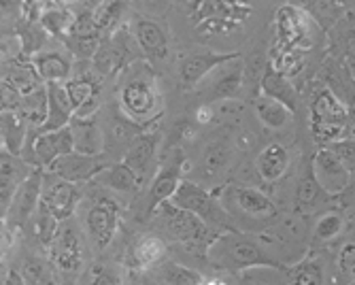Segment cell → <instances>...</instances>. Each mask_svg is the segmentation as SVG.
Masks as SVG:
<instances>
[{
  "label": "cell",
  "instance_id": "obj_1",
  "mask_svg": "<svg viewBox=\"0 0 355 285\" xmlns=\"http://www.w3.org/2000/svg\"><path fill=\"white\" fill-rule=\"evenodd\" d=\"M207 256L211 258L213 264L230 273L260 268V266L283 270V264L277 258H272L268 251H264L260 245L243 236L241 232H221L211 243Z\"/></svg>",
  "mask_w": 355,
  "mask_h": 285
},
{
  "label": "cell",
  "instance_id": "obj_2",
  "mask_svg": "<svg viewBox=\"0 0 355 285\" xmlns=\"http://www.w3.org/2000/svg\"><path fill=\"white\" fill-rule=\"evenodd\" d=\"M171 205L189 211L193 215H198L205 224L211 230H223V232H236L234 228V219L230 217V213L225 211V207H221L215 200V194L207 192L205 187H200L198 183H193L189 179H183L177 194L173 196Z\"/></svg>",
  "mask_w": 355,
  "mask_h": 285
},
{
  "label": "cell",
  "instance_id": "obj_3",
  "mask_svg": "<svg viewBox=\"0 0 355 285\" xmlns=\"http://www.w3.org/2000/svg\"><path fill=\"white\" fill-rule=\"evenodd\" d=\"M162 219H164L166 230L177 239V243H181L183 247L191 251H209L211 243L219 236L198 215L183 211L171 202L162 207Z\"/></svg>",
  "mask_w": 355,
  "mask_h": 285
},
{
  "label": "cell",
  "instance_id": "obj_4",
  "mask_svg": "<svg viewBox=\"0 0 355 285\" xmlns=\"http://www.w3.org/2000/svg\"><path fill=\"white\" fill-rule=\"evenodd\" d=\"M119 103H121V111L130 121L135 123H141L145 119L155 121L157 119L155 117L157 92H155L151 73H145V75L137 73L125 85H121Z\"/></svg>",
  "mask_w": 355,
  "mask_h": 285
},
{
  "label": "cell",
  "instance_id": "obj_5",
  "mask_svg": "<svg viewBox=\"0 0 355 285\" xmlns=\"http://www.w3.org/2000/svg\"><path fill=\"white\" fill-rule=\"evenodd\" d=\"M30 153L26 157V164L35 166V169H49L58 157L69 155L75 151V141L71 128H64L58 132H37L30 130L28 143L24 147V153ZM21 153V155H24Z\"/></svg>",
  "mask_w": 355,
  "mask_h": 285
},
{
  "label": "cell",
  "instance_id": "obj_6",
  "mask_svg": "<svg viewBox=\"0 0 355 285\" xmlns=\"http://www.w3.org/2000/svg\"><path fill=\"white\" fill-rule=\"evenodd\" d=\"M183 169H185V155L181 149H175L162 162L155 179L149 185L147 207H145L147 215L155 213L157 209H162L166 202L173 200V196L177 194V189L183 181Z\"/></svg>",
  "mask_w": 355,
  "mask_h": 285
},
{
  "label": "cell",
  "instance_id": "obj_7",
  "mask_svg": "<svg viewBox=\"0 0 355 285\" xmlns=\"http://www.w3.org/2000/svg\"><path fill=\"white\" fill-rule=\"evenodd\" d=\"M47 253L58 270H62V273L79 270L81 260H83V247H81L79 230L71 224V219L60 224V230H58Z\"/></svg>",
  "mask_w": 355,
  "mask_h": 285
},
{
  "label": "cell",
  "instance_id": "obj_8",
  "mask_svg": "<svg viewBox=\"0 0 355 285\" xmlns=\"http://www.w3.org/2000/svg\"><path fill=\"white\" fill-rule=\"evenodd\" d=\"M81 192L77 183H69L60 177H47L43 185V198L41 205L47 207V211L58 219V221H69L79 205Z\"/></svg>",
  "mask_w": 355,
  "mask_h": 285
},
{
  "label": "cell",
  "instance_id": "obj_9",
  "mask_svg": "<svg viewBox=\"0 0 355 285\" xmlns=\"http://www.w3.org/2000/svg\"><path fill=\"white\" fill-rule=\"evenodd\" d=\"M107 166V162L103 160V155H83V153H69L62 155L49 166V173L69 181V183H81V181H89L94 177H98Z\"/></svg>",
  "mask_w": 355,
  "mask_h": 285
},
{
  "label": "cell",
  "instance_id": "obj_10",
  "mask_svg": "<svg viewBox=\"0 0 355 285\" xmlns=\"http://www.w3.org/2000/svg\"><path fill=\"white\" fill-rule=\"evenodd\" d=\"M43 185H45V177H43L41 169H35L30 173V177L21 183V187L17 189L13 205L7 213L9 224L24 226L30 219V215L37 213V209L41 207V198H43Z\"/></svg>",
  "mask_w": 355,
  "mask_h": 285
},
{
  "label": "cell",
  "instance_id": "obj_11",
  "mask_svg": "<svg viewBox=\"0 0 355 285\" xmlns=\"http://www.w3.org/2000/svg\"><path fill=\"white\" fill-rule=\"evenodd\" d=\"M313 175L315 179L319 181V185L324 187V192L328 196H338L343 194L347 185H349V171L343 166V162L338 160V157L328 149H319L313 157Z\"/></svg>",
  "mask_w": 355,
  "mask_h": 285
},
{
  "label": "cell",
  "instance_id": "obj_12",
  "mask_svg": "<svg viewBox=\"0 0 355 285\" xmlns=\"http://www.w3.org/2000/svg\"><path fill=\"white\" fill-rule=\"evenodd\" d=\"M236 58H241L239 51H228V53L202 51V53L187 55L179 67V81L183 87H193L196 83H200L207 75H211L215 69L228 64V62H232Z\"/></svg>",
  "mask_w": 355,
  "mask_h": 285
},
{
  "label": "cell",
  "instance_id": "obj_13",
  "mask_svg": "<svg viewBox=\"0 0 355 285\" xmlns=\"http://www.w3.org/2000/svg\"><path fill=\"white\" fill-rule=\"evenodd\" d=\"M85 226H87V232H89L94 245L98 249H105L113 241V236L119 228V207L107 198L98 200L89 209V213L85 217Z\"/></svg>",
  "mask_w": 355,
  "mask_h": 285
},
{
  "label": "cell",
  "instance_id": "obj_14",
  "mask_svg": "<svg viewBox=\"0 0 355 285\" xmlns=\"http://www.w3.org/2000/svg\"><path fill=\"white\" fill-rule=\"evenodd\" d=\"M32 171L35 169H30L17 155H11L7 151H3V155H0V213H3V219L7 217L13 205L17 189L30 177Z\"/></svg>",
  "mask_w": 355,
  "mask_h": 285
},
{
  "label": "cell",
  "instance_id": "obj_15",
  "mask_svg": "<svg viewBox=\"0 0 355 285\" xmlns=\"http://www.w3.org/2000/svg\"><path fill=\"white\" fill-rule=\"evenodd\" d=\"M128 62H130V39L119 30V33H115L107 41H101V47L96 51L92 64H94L96 73L109 77V75L125 69Z\"/></svg>",
  "mask_w": 355,
  "mask_h": 285
},
{
  "label": "cell",
  "instance_id": "obj_16",
  "mask_svg": "<svg viewBox=\"0 0 355 285\" xmlns=\"http://www.w3.org/2000/svg\"><path fill=\"white\" fill-rule=\"evenodd\" d=\"M324 81L326 89L347 107H355V77L349 69V62L330 55L324 64Z\"/></svg>",
  "mask_w": 355,
  "mask_h": 285
},
{
  "label": "cell",
  "instance_id": "obj_17",
  "mask_svg": "<svg viewBox=\"0 0 355 285\" xmlns=\"http://www.w3.org/2000/svg\"><path fill=\"white\" fill-rule=\"evenodd\" d=\"M225 205L236 207L241 213L249 217L270 219L277 215V205L255 187H230L225 192Z\"/></svg>",
  "mask_w": 355,
  "mask_h": 285
},
{
  "label": "cell",
  "instance_id": "obj_18",
  "mask_svg": "<svg viewBox=\"0 0 355 285\" xmlns=\"http://www.w3.org/2000/svg\"><path fill=\"white\" fill-rule=\"evenodd\" d=\"M47 98H49V111L47 121L39 132H58L69 128L75 119V109L69 98L67 83H47Z\"/></svg>",
  "mask_w": 355,
  "mask_h": 285
},
{
  "label": "cell",
  "instance_id": "obj_19",
  "mask_svg": "<svg viewBox=\"0 0 355 285\" xmlns=\"http://www.w3.org/2000/svg\"><path fill=\"white\" fill-rule=\"evenodd\" d=\"M135 39L143 53L151 60H164L168 53V37L164 28L153 19L137 17L135 19Z\"/></svg>",
  "mask_w": 355,
  "mask_h": 285
},
{
  "label": "cell",
  "instance_id": "obj_20",
  "mask_svg": "<svg viewBox=\"0 0 355 285\" xmlns=\"http://www.w3.org/2000/svg\"><path fill=\"white\" fill-rule=\"evenodd\" d=\"M71 132H73V141H75V151L83 153V155H103L105 147H107V137L101 128V123L94 117L89 119H79L75 117L71 121Z\"/></svg>",
  "mask_w": 355,
  "mask_h": 285
},
{
  "label": "cell",
  "instance_id": "obj_21",
  "mask_svg": "<svg viewBox=\"0 0 355 285\" xmlns=\"http://www.w3.org/2000/svg\"><path fill=\"white\" fill-rule=\"evenodd\" d=\"M157 132L155 130H145L141 132L130 145L125 147L123 153V164L130 166L141 179L149 173L153 157H155V147H157Z\"/></svg>",
  "mask_w": 355,
  "mask_h": 285
},
{
  "label": "cell",
  "instance_id": "obj_22",
  "mask_svg": "<svg viewBox=\"0 0 355 285\" xmlns=\"http://www.w3.org/2000/svg\"><path fill=\"white\" fill-rule=\"evenodd\" d=\"M328 49H330V55L334 58H340L345 62H355V13L353 9H347L345 15L328 33Z\"/></svg>",
  "mask_w": 355,
  "mask_h": 285
},
{
  "label": "cell",
  "instance_id": "obj_23",
  "mask_svg": "<svg viewBox=\"0 0 355 285\" xmlns=\"http://www.w3.org/2000/svg\"><path fill=\"white\" fill-rule=\"evenodd\" d=\"M67 92L75 109V117L89 119L98 109V87L89 77H75L67 81Z\"/></svg>",
  "mask_w": 355,
  "mask_h": 285
},
{
  "label": "cell",
  "instance_id": "obj_24",
  "mask_svg": "<svg viewBox=\"0 0 355 285\" xmlns=\"http://www.w3.org/2000/svg\"><path fill=\"white\" fill-rule=\"evenodd\" d=\"M260 87H262V94L281 105H285L289 111H296V89L292 85V81H289L283 73H279L272 64H266L264 67V73H262V79H260Z\"/></svg>",
  "mask_w": 355,
  "mask_h": 285
},
{
  "label": "cell",
  "instance_id": "obj_25",
  "mask_svg": "<svg viewBox=\"0 0 355 285\" xmlns=\"http://www.w3.org/2000/svg\"><path fill=\"white\" fill-rule=\"evenodd\" d=\"M32 64L39 71L41 79L45 83H64L71 81L73 73V60L71 55L62 51H45L32 58Z\"/></svg>",
  "mask_w": 355,
  "mask_h": 285
},
{
  "label": "cell",
  "instance_id": "obj_26",
  "mask_svg": "<svg viewBox=\"0 0 355 285\" xmlns=\"http://www.w3.org/2000/svg\"><path fill=\"white\" fill-rule=\"evenodd\" d=\"M3 81L11 83L15 89H19L24 96L45 87L47 83L41 79L39 71L32 64V60H13L7 62V67L3 69Z\"/></svg>",
  "mask_w": 355,
  "mask_h": 285
},
{
  "label": "cell",
  "instance_id": "obj_27",
  "mask_svg": "<svg viewBox=\"0 0 355 285\" xmlns=\"http://www.w3.org/2000/svg\"><path fill=\"white\" fill-rule=\"evenodd\" d=\"M243 62L241 58L228 62L221 73L215 77L213 85H211V94H209V101H230V98H239L241 87H243Z\"/></svg>",
  "mask_w": 355,
  "mask_h": 285
},
{
  "label": "cell",
  "instance_id": "obj_28",
  "mask_svg": "<svg viewBox=\"0 0 355 285\" xmlns=\"http://www.w3.org/2000/svg\"><path fill=\"white\" fill-rule=\"evenodd\" d=\"M347 111L349 109L334 96V94H330L324 87L311 105V121L313 123H338L347 128Z\"/></svg>",
  "mask_w": 355,
  "mask_h": 285
},
{
  "label": "cell",
  "instance_id": "obj_29",
  "mask_svg": "<svg viewBox=\"0 0 355 285\" xmlns=\"http://www.w3.org/2000/svg\"><path fill=\"white\" fill-rule=\"evenodd\" d=\"M287 166H289V153L279 143H270L257 155V173H260L262 181L266 183L279 181L285 175Z\"/></svg>",
  "mask_w": 355,
  "mask_h": 285
},
{
  "label": "cell",
  "instance_id": "obj_30",
  "mask_svg": "<svg viewBox=\"0 0 355 285\" xmlns=\"http://www.w3.org/2000/svg\"><path fill=\"white\" fill-rule=\"evenodd\" d=\"M164 256H166L164 241L159 236H153V234H145V236L137 239L132 249H130L132 264L141 270H147V268L159 264Z\"/></svg>",
  "mask_w": 355,
  "mask_h": 285
},
{
  "label": "cell",
  "instance_id": "obj_31",
  "mask_svg": "<svg viewBox=\"0 0 355 285\" xmlns=\"http://www.w3.org/2000/svg\"><path fill=\"white\" fill-rule=\"evenodd\" d=\"M47 111H49V98H47V85L28 94L21 101V107L17 109V115L30 126V130H41L47 121Z\"/></svg>",
  "mask_w": 355,
  "mask_h": 285
},
{
  "label": "cell",
  "instance_id": "obj_32",
  "mask_svg": "<svg viewBox=\"0 0 355 285\" xmlns=\"http://www.w3.org/2000/svg\"><path fill=\"white\" fill-rule=\"evenodd\" d=\"M30 137V126L17 113H3V151L21 157Z\"/></svg>",
  "mask_w": 355,
  "mask_h": 285
},
{
  "label": "cell",
  "instance_id": "obj_33",
  "mask_svg": "<svg viewBox=\"0 0 355 285\" xmlns=\"http://www.w3.org/2000/svg\"><path fill=\"white\" fill-rule=\"evenodd\" d=\"M103 185H107L109 189H115V192H135L141 185V177L123 162H117V164H111L109 169H105L98 177Z\"/></svg>",
  "mask_w": 355,
  "mask_h": 285
},
{
  "label": "cell",
  "instance_id": "obj_34",
  "mask_svg": "<svg viewBox=\"0 0 355 285\" xmlns=\"http://www.w3.org/2000/svg\"><path fill=\"white\" fill-rule=\"evenodd\" d=\"M41 28L45 30V33L53 35V37H69L71 28H73V21H75V15L69 7H47L43 9L41 13Z\"/></svg>",
  "mask_w": 355,
  "mask_h": 285
},
{
  "label": "cell",
  "instance_id": "obj_35",
  "mask_svg": "<svg viewBox=\"0 0 355 285\" xmlns=\"http://www.w3.org/2000/svg\"><path fill=\"white\" fill-rule=\"evenodd\" d=\"M253 107H255V115L260 117V121L264 126H268V128H283L289 115H292V111H289L285 105L264 96V94H260V96L255 98Z\"/></svg>",
  "mask_w": 355,
  "mask_h": 285
},
{
  "label": "cell",
  "instance_id": "obj_36",
  "mask_svg": "<svg viewBox=\"0 0 355 285\" xmlns=\"http://www.w3.org/2000/svg\"><path fill=\"white\" fill-rule=\"evenodd\" d=\"M230 162V147L221 143V141H215L211 143L205 153H202V160H200V173L207 177V179H213L217 177L225 166Z\"/></svg>",
  "mask_w": 355,
  "mask_h": 285
},
{
  "label": "cell",
  "instance_id": "obj_37",
  "mask_svg": "<svg viewBox=\"0 0 355 285\" xmlns=\"http://www.w3.org/2000/svg\"><path fill=\"white\" fill-rule=\"evenodd\" d=\"M157 273H159L157 281L162 285H202L205 283L200 273L191 270L183 264H177V262L159 264Z\"/></svg>",
  "mask_w": 355,
  "mask_h": 285
},
{
  "label": "cell",
  "instance_id": "obj_38",
  "mask_svg": "<svg viewBox=\"0 0 355 285\" xmlns=\"http://www.w3.org/2000/svg\"><path fill=\"white\" fill-rule=\"evenodd\" d=\"M321 198H328V194L324 192V187L319 185V181L315 179L313 175V169L300 179L298 183V189H296V205L302 209V211H313Z\"/></svg>",
  "mask_w": 355,
  "mask_h": 285
},
{
  "label": "cell",
  "instance_id": "obj_39",
  "mask_svg": "<svg viewBox=\"0 0 355 285\" xmlns=\"http://www.w3.org/2000/svg\"><path fill=\"white\" fill-rule=\"evenodd\" d=\"M101 30L94 21V15L92 11H83L79 15H75V21H73V28L69 33V39L71 41H79V43H101Z\"/></svg>",
  "mask_w": 355,
  "mask_h": 285
},
{
  "label": "cell",
  "instance_id": "obj_40",
  "mask_svg": "<svg viewBox=\"0 0 355 285\" xmlns=\"http://www.w3.org/2000/svg\"><path fill=\"white\" fill-rule=\"evenodd\" d=\"M35 215H37V219H35V234H37L41 247H43L45 251H49V247H51V243H53V239H55V234H58V230H60V224H62V221H58V219L47 211V207H43V205L37 209Z\"/></svg>",
  "mask_w": 355,
  "mask_h": 285
},
{
  "label": "cell",
  "instance_id": "obj_41",
  "mask_svg": "<svg viewBox=\"0 0 355 285\" xmlns=\"http://www.w3.org/2000/svg\"><path fill=\"white\" fill-rule=\"evenodd\" d=\"M306 13L321 26L326 28L328 33L336 26V21L345 15V7L336 5V3H313V5H304Z\"/></svg>",
  "mask_w": 355,
  "mask_h": 285
},
{
  "label": "cell",
  "instance_id": "obj_42",
  "mask_svg": "<svg viewBox=\"0 0 355 285\" xmlns=\"http://www.w3.org/2000/svg\"><path fill=\"white\" fill-rule=\"evenodd\" d=\"M292 285H324V270L317 260H302L289 270Z\"/></svg>",
  "mask_w": 355,
  "mask_h": 285
},
{
  "label": "cell",
  "instance_id": "obj_43",
  "mask_svg": "<svg viewBox=\"0 0 355 285\" xmlns=\"http://www.w3.org/2000/svg\"><path fill=\"white\" fill-rule=\"evenodd\" d=\"M21 279L24 285H55L51 270L35 258H28L21 266Z\"/></svg>",
  "mask_w": 355,
  "mask_h": 285
},
{
  "label": "cell",
  "instance_id": "obj_44",
  "mask_svg": "<svg viewBox=\"0 0 355 285\" xmlns=\"http://www.w3.org/2000/svg\"><path fill=\"white\" fill-rule=\"evenodd\" d=\"M121 13H123L121 3H101L92 11L94 21H96V26H98L101 33H109V30H113Z\"/></svg>",
  "mask_w": 355,
  "mask_h": 285
},
{
  "label": "cell",
  "instance_id": "obj_45",
  "mask_svg": "<svg viewBox=\"0 0 355 285\" xmlns=\"http://www.w3.org/2000/svg\"><path fill=\"white\" fill-rule=\"evenodd\" d=\"M343 226H345V221H343V217L338 213L321 215V219L317 221V226H315V241L317 243H326V241L336 239L343 232Z\"/></svg>",
  "mask_w": 355,
  "mask_h": 285
},
{
  "label": "cell",
  "instance_id": "obj_46",
  "mask_svg": "<svg viewBox=\"0 0 355 285\" xmlns=\"http://www.w3.org/2000/svg\"><path fill=\"white\" fill-rule=\"evenodd\" d=\"M328 149L338 157L349 173H355V141L353 139H343L338 143H332Z\"/></svg>",
  "mask_w": 355,
  "mask_h": 285
},
{
  "label": "cell",
  "instance_id": "obj_47",
  "mask_svg": "<svg viewBox=\"0 0 355 285\" xmlns=\"http://www.w3.org/2000/svg\"><path fill=\"white\" fill-rule=\"evenodd\" d=\"M89 285H121V279L115 266L96 264L89 273Z\"/></svg>",
  "mask_w": 355,
  "mask_h": 285
},
{
  "label": "cell",
  "instance_id": "obj_48",
  "mask_svg": "<svg viewBox=\"0 0 355 285\" xmlns=\"http://www.w3.org/2000/svg\"><path fill=\"white\" fill-rule=\"evenodd\" d=\"M24 94L19 89H15L11 83L3 81V113H17V109L21 107Z\"/></svg>",
  "mask_w": 355,
  "mask_h": 285
},
{
  "label": "cell",
  "instance_id": "obj_49",
  "mask_svg": "<svg viewBox=\"0 0 355 285\" xmlns=\"http://www.w3.org/2000/svg\"><path fill=\"white\" fill-rule=\"evenodd\" d=\"M338 266L345 275L355 279V243H347L340 249V256H338Z\"/></svg>",
  "mask_w": 355,
  "mask_h": 285
},
{
  "label": "cell",
  "instance_id": "obj_50",
  "mask_svg": "<svg viewBox=\"0 0 355 285\" xmlns=\"http://www.w3.org/2000/svg\"><path fill=\"white\" fill-rule=\"evenodd\" d=\"M345 139L355 141V107L347 111V128H345Z\"/></svg>",
  "mask_w": 355,
  "mask_h": 285
},
{
  "label": "cell",
  "instance_id": "obj_51",
  "mask_svg": "<svg viewBox=\"0 0 355 285\" xmlns=\"http://www.w3.org/2000/svg\"><path fill=\"white\" fill-rule=\"evenodd\" d=\"M5 285H24V279H21V275H17V273H9Z\"/></svg>",
  "mask_w": 355,
  "mask_h": 285
},
{
  "label": "cell",
  "instance_id": "obj_52",
  "mask_svg": "<svg viewBox=\"0 0 355 285\" xmlns=\"http://www.w3.org/2000/svg\"><path fill=\"white\" fill-rule=\"evenodd\" d=\"M141 285H162V283L155 281V279H151V277H143V279H141Z\"/></svg>",
  "mask_w": 355,
  "mask_h": 285
},
{
  "label": "cell",
  "instance_id": "obj_53",
  "mask_svg": "<svg viewBox=\"0 0 355 285\" xmlns=\"http://www.w3.org/2000/svg\"><path fill=\"white\" fill-rule=\"evenodd\" d=\"M349 69H351V73H353V77H355V62H349Z\"/></svg>",
  "mask_w": 355,
  "mask_h": 285
},
{
  "label": "cell",
  "instance_id": "obj_54",
  "mask_svg": "<svg viewBox=\"0 0 355 285\" xmlns=\"http://www.w3.org/2000/svg\"><path fill=\"white\" fill-rule=\"evenodd\" d=\"M351 9H353V13H355V5H353V7H351Z\"/></svg>",
  "mask_w": 355,
  "mask_h": 285
}]
</instances>
